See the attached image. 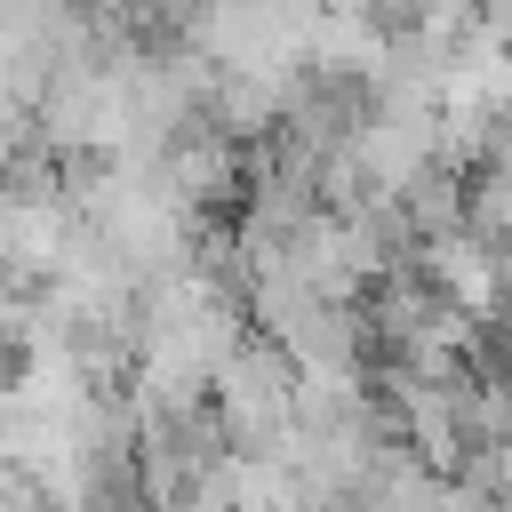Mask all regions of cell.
Instances as JSON below:
<instances>
[{
    "mask_svg": "<svg viewBox=\"0 0 512 512\" xmlns=\"http://www.w3.org/2000/svg\"><path fill=\"white\" fill-rule=\"evenodd\" d=\"M288 400H296V368L272 336L240 328L232 352L208 368V408L224 424V448H272L288 432Z\"/></svg>",
    "mask_w": 512,
    "mask_h": 512,
    "instance_id": "6da1fadb",
    "label": "cell"
}]
</instances>
